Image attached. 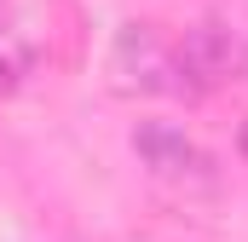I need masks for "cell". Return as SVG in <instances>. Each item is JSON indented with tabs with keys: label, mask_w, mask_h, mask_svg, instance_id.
<instances>
[{
	"label": "cell",
	"mask_w": 248,
	"mask_h": 242,
	"mask_svg": "<svg viewBox=\"0 0 248 242\" xmlns=\"http://www.w3.org/2000/svg\"><path fill=\"white\" fill-rule=\"evenodd\" d=\"M133 156H139L150 173H162V179H190V173L208 167L202 150L190 144L179 127H168V121H144V127L133 133Z\"/></svg>",
	"instance_id": "obj_1"
},
{
	"label": "cell",
	"mask_w": 248,
	"mask_h": 242,
	"mask_svg": "<svg viewBox=\"0 0 248 242\" xmlns=\"http://www.w3.org/2000/svg\"><path fill=\"white\" fill-rule=\"evenodd\" d=\"M116 69L133 75L139 87H168L162 75H173V58L156 46V35L144 23H133V29H122V41H116Z\"/></svg>",
	"instance_id": "obj_2"
},
{
	"label": "cell",
	"mask_w": 248,
	"mask_h": 242,
	"mask_svg": "<svg viewBox=\"0 0 248 242\" xmlns=\"http://www.w3.org/2000/svg\"><path fill=\"white\" fill-rule=\"evenodd\" d=\"M29 75V52H0V98H12Z\"/></svg>",
	"instance_id": "obj_3"
},
{
	"label": "cell",
	"mask_w": 248,
	"mask_h": 242,
	"mask_svg": "<svg viewBox=\"0 0 248 242\" xmlns=\"http://www.w3.org/2000/svg\"><path fill=\"white\" fill-rule=\"evenodd\" d=\"M237 150H243V156H248V121H243V138H237Z\"/></svg>",
	"instance_id": "obj_4"
}]
</instances>
